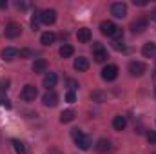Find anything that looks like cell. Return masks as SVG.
<instances>
[{"label": "cell", "instance_id": "21", "mask_svg": "<svg viewBox=\"0 0 156 154\" xmlns=\"http://www.w3.org/2000/svg\"><path fill=\"white\" fill-rule=\"evenodd\" d=\"M125 125H127V121H125L123 116H115V120H113V127H115V131H123Z\"/></svg>", "mask_w": 156, "mask_h": 154}, {"label": "cell", "instance_id": "12", "mask_svg": "<svg viewBox=\"0 0 156 154\" xmlns=\"http://www.w3.org/2000/svg\"><path fill=\"white\" fill-rule=\"evenodd\" d=\"M131 29H133V33H144V31L147 29V18H138V20H134V22L131 24Z\"/></svg>", "mask_w": 156, "mask_h": 154}, {"label": "cell", "instance_id": "10", "mask_svg": "<svg viewBox=\"0 0 156 154\" xmlns=\"http://www.w3.org/2000/svg\"><path fill=\"white\" fill-rule=\"evenodd\" d=\"M118 26H115L111 20H104L102 24H100V31H102V35H105V37H113L115 35V31H116Z\"/></svg>", "mask_w": 156, "mask_h": 154}, {"label": "cell", "instance_id": "6", "mask_svg": "<svg viewBox=\"0 0 156 154\" xmlns=\"http://www.w3.org/2000/svg\"><path fill=\"white\" fill-rule=\"evenodd\" d=\"M40 20H42V24H45V26L55 24V22H56V11H55V9H45V11H42V13H40Z\"/></svg>", "mask_w": 156, "mask_h": 154}, {"label": "cell", "instance_id": "4", "mask_svg": "<svg viewBox=\"0 0 156 154\" xmlns=\"http://www.w3.org/2000/svg\"><path fill=\"white\" fill-rule=\"evenodd\" d=\"M145 71H147V65H145L144 62H136V60H134V62L129 64V73H131L133 76H142Z\"/></svg>", "mask_w": 156, "mask_h": 154}, {"label": "cell", "instance_id": "31", "mask_svg": "<svg viewBox=\"0 0 156 154\" xmlns=\"http://www.w3.org/2000/svg\"><path fill=\"white\" fill-rule=\"evenodd\" d=\"M67 85H69V89H71L73 93H75V89H78V82H75V80H71V78L67 80Z\"/></svg>", "mask_w": 156, "mask_h": 154}, {"label": "cell", "instance_id": "35", "mask_svg": "<svg viewBox=\"0 0 156 154\" xmlns=\"http://www.w3.org/2000/svg\"><path fill=\"white\" fill-rule=\"evenodd\" d=\"M147 2L145 0H134V5H145Z\"/></svg>", "mask_w": 156, "mask_h": 154}, {"label": "cell", "instance_id": "15", "mask_svg": "<svg viewBox=\"0 0 156 154\" xmlns=\"http://www.w3.org/2000/svg\"><path fill=\"white\" fill-rule=\"evenodd\" d=\"M2 58L5 60V62H11V60H15L16 56H18V49H15V47H5V49H2Z\"/></svg>", "mask_w": 156, "mask_h": 154}, {"label": "cell", "instance_id": "24", "mask_svg": "<svg viewBox=\"0 0 156 154\" xmlns=\"http://www.w3.org/2000/svg\"><path fill=\"white\" fill-rule=\"evenodd\" d=\"M91 98H93V102H104L107 98V94L102 93V91H93L91 93Z\"/></svg>", "mask_w": 156, "mask_h": 154}, {"label": "cell", "instance_id": "28", "mask_svg": "<svg viewBox=\"0 0 156 154\" xmlns=\"http://www.w3.org/2000/svg\"><path fill=\"white\" fill-rule=\"evenodd\" d=\"M113 47H115L116 51H125V45L122 44V40H115V42H113Z\"/></svg>", "mask_w": 156, "mask_h": 154}, {"label": "cell", "instance_id": "27", "mask_svg": "<svg viewBox=\"0 0 156 154\" xmlns=\"http://www.w3.org/2000/svg\"><path fill=\"white\" fill-rule=\"evenodd\" d=\"M66 100H67V103H75V102H76V94H75L73 91H69V93L66 94Z\"/></svg>", "mask_w": 156, "mask_h": 154}, {"label": "cell", "instance_id": "1", "mask_svg": "<svg viewBox=\"0 0 156 154\" xmlns=\"http://www.w3.org/2000/svg\"><path fill=\"white\" fill-rule=\"evenodd\" d=\"M71 136H73V140L76 142V145L82 151H87V149L91 147V138L85 136L80 129H73V131H71Z\"/></svg>", "mask_w": 156, "mask_h": 154}, {"label": "cell", "instance_id": "37", "mask_svg": "<svg viewBox=\"0 0 156 154\" xmlns=\"http://www.w3.org/2000/svg\"><path fill=\"white\" fill-rule=\"evenodd\" d=\"M0 7H7V2H4V0H0Z\"/></svg>", "mask_w": 156, "mask_h": 154}, {"label": "cell", "instance_id": "23", "mask_svg": "<svg viewBox=\"0 0 156 154\" xmlns=\"http://www.w3.org/2000/svg\"><path fill=\"white\" fill-rule=\"evenodd\" d=\"M11 143H13V149H15V152H16V154H27V151H26V145H24L20 140H13Z\"/></svg>", "mask_w": 156, "mask_h": 154}, {"label": "cell", "instance_id": "7", "mask_svg": "<svg viewBox=\"0 0 156 154\" xmlns=\"http://www.w3.org/2000/svg\"><path fill=\"white\" fill-rule=\"evenodd\" d=\"M5 37L7 38H16V37H20V33H22V27L16 24V22H9L7 26H5Z\"/></svg>", "mask_w": 156, "mask_h": 154}, {"label": "cell", "instance_id": "3", "mask_svg": "<svg viewBox=\"0 0 156 154\" xmlns=\"http://www.w3.org/2000/svg\"><path fill=\"white\" fill-rule=\"evenodd\" d=\"M37 94H38V91H37L35 85H26V87L22 89V93H20V98H22L24 102H33V100L37 98Z\"/></svg>", "mask_w": 156, "mask_h": 154}, {"label": "cell", "instance_id": "9", "mask_svg": "<svg viewBox=\"0 0 156 154\" xmlns=\"http://www.w3.org/2000/svg\"><path fill=\"white\" fill-rule=\"evenodd\" d=\"M42 102H44V105H45V107H55V105L58 103V94H56L55 91H47V93L44 94Z\"/></svg>", "mask_w": 156, "mask_h": 154}, {"label": "cell", "instance_id": "22", "mask_svg": "<svg viewBox=\"0 0 156 154\" xmlns=\"http://www.w3.org/2000/svg\"><path fill=\"white\" fill-rule=\"evenodd\" d=\"M75 120V111H71V109H67V111H64L62 114H60V121L62 123H69V121H73Z\"/></svg>", "mask_w": 156, "mask_h": 154}, {"label": "cell", "instance_id": "11", "mask_svg": "<svg viewBox=\"0 0 156 154\" xmlns=\"http://www.w3.org/2000/svg\"><path fill=\"white\" fill-rule=\"evenodd\" d=\"M94 149H96V152H100V154H105V152H109L113 147H111V142L109 140H105V138H102V140H98L96 142V145H94Z\"/></svg>", "mask_w": 156, "mask_h": 154}, {"label": "cell", "instance_id": "17", "mask_svg": "<svg viewBox=\"0 0 156 154\" xmlns=\"http://www.w3.org/2000/svg\"><path fill=\"white\" fill-rule=\"evenodd\" d=\"M45 69H47V62L44 58H37L33 62V73H44Z\"/></svg>", "mask_w": 156, "mask_h": 154}, {"label": "cell", "instance_id": "26", "mask_svg": "<svg viewBox=\"0 0 156 154\" xmlns=\"http://www.w3.org/2000/svg\"><path fill=\"white\" fill-rule=\"evenodd\" d=\"M18 54H20V58H31L33 56V51L31 49H20Z\"/></svg>", "mask_w": 156, "mask_h": 154}, {"label": "cell", "instance_id": "13", "mask_svg": "<svg viewBox=\"0 0 156 154\" xmlns=\"http://www.w3.org/2000/svg\"><path fill=\"white\" fill-rule=\"evenodd\" d=\"M73 67L76 69L78 73H83V71L89 69V60L85 56H78L76 60H75V64H73Z\"/></svg>", "mask_w": 156, "mask_h": 154}, {"label": "cell", "instance_id": "8", "mask_svg": "<svg viewBox=\"0 0 156 154\" xmlns=\"http://www.w3.org/2000/svg\"><path fill=\"white\" fill-rule=\"evenodd\" d=\"M111 13H113L116 18H123V16L127 15V5H125L123 2H115V4L111 5Z\"/></svg>", "mask_w": 156, "mask_h": 154}, {"label": "cell", "instance_id": "2", "mask_svg": "<svg viewBox=\"0 0 156 154\" xmlns=\"http://www.w3.org/2000/svg\"><path fill=\"white\" fill-rule=\"evenodd\" d=\"M93 58H94L96 62H105V60H107V51H105L104 45L98 44V42H94V45H93Z\"/></svg>", "mask_w": 156, "mask_h": 154}, {"label": "cell", "instance_id": "38", "mask_svg": "<svg viewBox=\"0 0 156 154\" xmlns=\"http://www.w3.org/2000/svg\"><path fill=\"white\" fill-rule=\"evenodd\" d=\"M153 78H154V82H156V71H154V73H153Z\"/></svg>", "mask_w": 156, "mask_h": 154}, {"label": "cell", "instance_id": "18", "mask_svg": "<svg viewBox=\"0 0 156 154\" xmlns=\"http://www.w3.org/2000/svg\"><path fill=\"white\" fill-rule=\"evenodd\" d=\"M78 42H82V44H87V42H91V31H89L87 27H83V29H78Z\"/></svg>", "mask_w": 156, "mask_h": 154}, {"label": "cell", "instance_id": "19", "mask_svg": "<svg viewBox=\"0 0 156 154\" xmlns=\"http://www.w3.org/2000/svg\"><path fill=\"white\" fill-rule=\"evenodd\" d=\"M56 38V35L55 33H51V31H45V33H42V37H40V42L44 44V45H51L53 42Z\"/></svg>", "mask_w": 156, "mask_h": 154}, {"label": "cell", "instance_id": "25", "mask_svg": "<svg viewBox=\"0 0 156 154\" xmlns=\"http://www.w3.org/2000/svg\"><path fill=\"white\" fill-rule=\"evenodd\" d=\"M40 22H42V20H40V13H35V15L31 16V29H33V31H37V29H38Z\"/></svg>", "mask_w": 156, "mask_h": 154}, {"label": "cell", "instance_id": "39", "mask_svg": "<svg viewBox=\"0 0 156 154\" xmlns=\"http://www.w3.org/2000/svg\"><path fill=\"white\" fill-rule=\"evenodd\" d=\"M154 94H156V89H154Z\"/></svg>", "mask_w": 156, "mask_h": 154}, {"label": "cell", "instance_id": "36", "mask_svg": "<svg viewBox=\"0 0 156 154\" xmlns=\"http://www.w3.org/2000/svg\"><path fill=\"white\" fill-rule=\"evenodd\" d=\"M151 20H154L156 22V7L153 9V13H151Z\"/></svg>", "mask_w": 156, "mask_h": 154}, {"label": "cell", "instance_id": "29", "mask_svg": "<svg viewBox=\"0 0 156 154\" xmlns=\"http://www.w3.org/2000/svg\"><path fill=\"white\" fill-rule=\"evenodd\" d=\"M147 142L149 143H156V131H149L147 132Z\"/></svg>", "mask_w": 156, "mask_h": 154}, {"label": "cell", "instance_id": "30", "mask_svg": "<svg viewBox=\"0 0 156 154\" xmlns=\"http://www.w3.org/2000/svg\"><path fill=\"white\" fill-rule=\"evenodd\" d=\"M113 38H115V40H122V38H123V31H122V27H116V31H115Z\"/></svg>", "mask_w": 156, "mask_h": 154}, {"label": "cell", "instance_id": "5", "mask_svg": "<svg viewBox=\"0 0 156 154\" xmlns=\"http://www.w3.org/2000/svg\"><path fill=\"white\" fill-rule=\"evenodd\" d=\"M116 76H118V67L116 65L109 64V65H105V67L102 69V78H104L105 82H113Z\"/></svg>", "mask_w": 156, "mask_h": 154}, {"label": "cell", "instance_id": "20", "mask_svg": "<svg viewBox=\"0 0 156 154\" xmlns=\"http://www.w3.org/2000/svg\"><path fill=\"white\" fill-rule=\"evenodd\" d=\"M60 56L62 58H69V56H73V53H75V49H73V45H69V44H64L62 47H60Z\"/></svg>", "mask_w": 156, "mask_h": 154}, {"label": "cell", "instance_id": "16", "mask_svg": "<svg viewBox=\"0 0 156 154\" xmlns=\"http://www.w3.org/2000/svg\"><path fill=\"white\" fill-rule=\"evenodd\" d=\"M142 54H144L145 58H153L156 54V44L154 42H147V44L142 47Z\"/></svg>", "mask_w": 156, "mask_h": 154}, {"label": "cell", "instance_id": "14", "mask_svg": "<svg viewBox=\"0 0 156 154\" xmlns=\"http://www.w3.org/2000/svg\"><path fill=\"white\" fill-rule=\"evenodd\" d=\"M56 82H58V76H56L55 73H47V75L44 76V87H45L47 91H53V87L56 85Z\"/></svg>", "mask_w": 156, "mask_h": 154}, {"label": "cell", "instance_id": "34", "mask_svg": "<svg viewBox=\"0 0 156 154\" xmlns=\"http://www.w3.org/2000/svg\"><path fill=\"white\" fill-rule=\"evenodd\" d=\"M16 7H18V9H26L27 4H26V2H16Z\"/></svg>", "mask_w": 156, "mask_h": 154}, {"label": "cell", "instance_id": "33", "mask_svg": "<svg viewBox=\"0 0 156 154\" xmlns=\"http://www.w3.org/2000/svg\"><path fill=\"white\" fill-rule=\"evenodd\" d=\"M7 85H9V80H5V82L2 80V82H0V89H2V91H4V89H7Z\"/></svg>", "mask_w": 156, "mask_h": 154}, {"label": "cell", "instance_id": "32", "mask_svg": "<svg viewBox=\"0 0 156 154\" xmlns=\"http://www.w3.org/2000/svg\"><path fill=\"white\" fill-rule=\"evenodd\" d=\"M0 105H2V107H5V109H9V107H11L9 100H7V98H4V96H0Z\"/></svg>", "mask_w": 156, "mask_h": 154}]
</instances>
